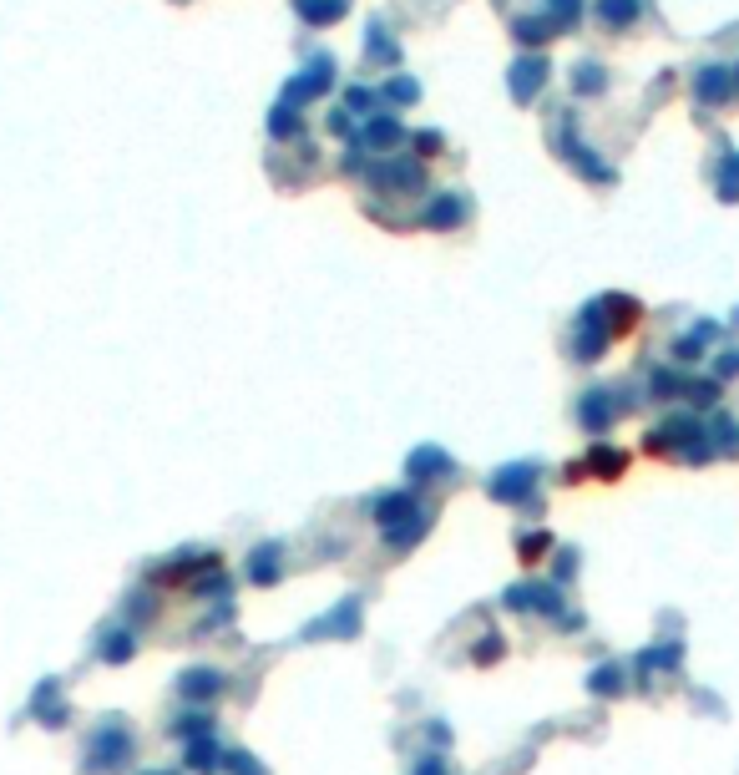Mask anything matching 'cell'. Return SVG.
Segmentation results:
<instances>
[{
  "instance_id": "cell-1",
  "label": "cell",
  "mask_w": 739,
  "mask_h": 775,
  "mask_svg": "<svg viewBox=\"0 0 739 775\" xmlns=\"http://www.w3.org/2000/svg\"><path fill=\"white\" fill-rule=\"evenodd\" d=\"M638 451L648 461H679V467H709L714 456V441H709V416H694V411H679L659 426H648Z\"/></svg>"
},
{
  "instance_id": "cell-2",
  "label": "cell",
  "mask_w": 739,
  "mask_h": 775,
  "mask_svg": "<svg viewBox=\"0 0 739 775\" xmlns=\"http://www.w3.org/2000/svg\"><path fill=\"white\" fill-rule=\"evenodd\" d=\"M137 760V735L122 715H102L81 740V775H127Z\"/></svg>"
},
{
  "instance_id": "cell-3",
  "label": "cell",
  "mask_w": 739,
  "mask_h": 775,
  "mask_svg": "<svg viewBox=\"0 0 739 775\" xmlns=\"http://www.w3.org/2000/svg\"><path fill=\"white\" fill-rule=\"evenodd\" d=\"M633 406H638V396L628 391V385H593V391H583L578 401H572V421H578L583 436L603 441L618 426V416L633 411Z\"/></svg>"
},
{
  "instance_id": "cell-4",
  "label": "cell",
  "mask_w": 739,
  "mask_h": 775,
  "mask_svg": "<svg viewBox=\"0 0 739 775\" xmlns=\"http://www.w3.org/2000/svg\"><path fill=\"white\" fill-rule=\"evenodd\" d=\"M542 467L537 461H507L486 477V497L497 507H522V512H537L542 517Z\"/></svg>"
},
{
  "instance_id": "cell-5",
  "label": "cell",
  "mask_w": 739,
  "mask_h": 775,
  "mask_svg": "<svg viewBox=\"0 0 739 775\" xmlns=\"http://www.w3.org/2000/svg\"><path fill=\"white\" fill-rule=\"evenodd\" d=\"M365 634V593H345L335 598V608H324L319 618H309V624L299 629L304 644H319V639H335V644H350Z\"/></svg>"
},
{
  "instance_id": "cell-6",
  "label": "cell",
  "mask_w": 739,
  "mask_h": 775,
  "mask_svg": "<svg viewBox=\"0 0 739 775\" xmlns=\"http://www.w3.org/2000/svg\"><path fill=\"white\" fill-rule=\"evenodd\" d=\"M613 345H618V340H613V330H608V320H603V304L588 299L578 315H572V340H567L572 360H578V365H598Z\"/></svg>"
},
{
  "instance_id": "cell-7",
  "label": "cell",
  "mask_w": 739,
  "mask_h": 775,
  "mask_svg": "<svg viewBox=\"0 0 739 775\" xmlns=\"http://www.w3.org/2000/svg\"><path fill=\"white\" fill-rule=\"evenodd\" d=\"M365 188H375L380 198H421L426 193V163L416 158H380L365 168Z\"/></svg>"
},
{
  "instance_id": "cell-8",
  "label": "cell",
  "mask_w": 739,
  "mask_h": 775,
  "mask_svg": "<svg viewBox=\"0 0 739 775\" xmlns=\"http://www.w3.org/2000/svg\"><path fill=\"white\" fill-rule=\"evenodd\" d=\"M502 608L507 613H537L547 618V624H557V618L567 613V588H557L552 578H522L502 593Z\"/></svg>"
},
{
  "instance_id": "cell-9",
  "label": "cell",
  "mask_w": 739,
  "mask_h": 775,
  "mask_svg": "<svg viewBox=\"0 0 739 775\" xmlns=\"http://www.w3.org/2000/svg\"><path fill=\"white\" fill-rule=\"evenodd\" d=\"M552 147H557V158H562L567 168H578V173H583L588 183H598V188H608V183L618 178V173H613V163H603L598 152H593V147L578 137V122H572V117H562V122H557V137H552Z\"/></svg>"
},
{
  "instance_id": "cell-10",
  "label": "cell",
  "mask_w": 739,
  "mask_h": 775,
  "mask_svg": "<svg viewBox=\"0 0 739 775\" xmlns=\"http://www.w3.org/2000/svg\"><path fill=\"white\" fill-rule=\"evenodd\" d=\"M441 482H456V456L436 441L416 446L405 456V487L410 492H426V487H441Z\"/></svg>"
},
{
  "instance_id": "cell-11",
  "label": "cell",
  "mask_w": 739,
  "mask_h": 775,
  "mask_svg": "<svg viewBox=\"0 0 739 775\" xmlns=\"http://www.w3.org/2000/svg\"><path fill=\"white\" fill-rule=\"evenodd\" d=\"M173 689H178V700H183V705H193V710H213L223 694H228V669H218V664H188V669L173 679Z\"/></svg>"
},
{
  "instance_id": "cell-12",
  "label": "cell",
  "mask_w": 739,
  "mask_h": 775,
  "mask_svg": "<svg viewBox=\"0 0 739 775\" xmlns=\"http://www.w3.org/2000/svg\"><path fill=\"white\" fill-rule=\"evenodd\" d=\"M289 573V548L279 537H264L249 548V558H243V583L249 588H279Z\"/></svg>"
},
{
  "instance_id": "cell-13",
  "label": "cell",
  "mask_w": 739,
  "mask_h": 775,
  "mask_svg": "<svg viewBox=\"0 0 739 775\" xmlns=\"http://www.w3.org/2000/svg\"><path fill=\"white\" fill-rule=\"evenodd\" d=\"M330 87H335V61H330V56H314L304 71H294V76H289V87H284V97H279V102L299 112L304 102L330 97Z\"/></svg>"
},
{
  "instance_id": "cell-14",
  "label": "cell",
  "mask_w": 739,
  "mask_h": 775,
  "mask_svg": "<svg viewBox=\"0 0 739 775\" xmlns=\"http://www.w3.org/2000/svg\"><path fill=\"white\" fill-rule=\"evenodd\" d=\"M679 664H684V639H653L648 649L633 654L628 674L633 684H653V674H679Z\"/></svg>"
},
{
  "instance_id": "cell-15",
  "label": "cell",
  "mask_w": 739,
  "mask_h": 775,
  "mask_svg": "<svg viewBox=\"0 0 739 775\" xmlns=\"http://www.w3.org/2000/svg\"><path fill=\"white\" fill-rule=\"evenodd\" d=\"M421 507H426V502H421V492H410L405 482L365 497V512H370V522H375L380 532H385V527H395V522H405L410 512H421Z\"/></svg>"
},
{
  "instance_id": "cell-16",
  "label": "cell",
  "mask_w": 739,
  "mask_h": 775,
  "mask_svg": "<svg viewBox=\"0 0 739 775\" xmlns=\"http://www.w3.org/2000/svg\"><path fill=\"white\" fill-rule=\"evenodd\" d=\"M31 720L41 730H66L71 725V700H66V689L56 674H46L36 689H31Z\"/></svg>"
},
{
  "instance_id": "cell-17",
  "label": "cell",
  "mask_w": 739,
  "mask_h": 775,
  "mask_svg": "<svg viewBox=\"0 0 739 775\" xmlns=\"http://www.w3.org/2000/svg\"><path fill=\"white\" fill-rule=\"evenodd\" d=\"M431 527H436V507H421V512H410L405 522L385 527V532H380V548L395 553V558H405V553H416L421 542L431 537Z\"/></svg>"
},
{
  "instance_id": "cell-18",
  "label": "cell",
  "mask_w": 739,
  "mask_h": 775,
  "mask_svg": "<svg viewBox=\"0 0 739 775\" xmlns=\"http://www.w3.org/2000/svg\"><path fill=\"white\" fill-rule=\"evenodd\" d=\"M583 467H588V482L613 487V482H623V477H628L633 456H628L623 446H613V441H593V446L583 451Z\"/></svg>"
},
{
  "instance_id": "cell-19",
  "label": "cell",
  "mask_w": 739,
  "mask_h": 775,
  "mask_svg": "<svg viewBox=\"0 0 739 775\" xmlns=\"http://www.w3.org/2000/svg\"><path fill=\"white\" fill-rule=\"evenodd\" d=\"M547 56H522V61H512V71H507V92H512V102L517 107H527V102H537L542 97V87H547Z\"/></svg>"
},
{
  "instance_id": "cell-20",
  "label": "cell",
  "mask_w": 739,
  "mask_h": 775,
  "mask_svg": "<svg viewBox=\"0 0 739 775\" xmlns=\"http://www.w3.org/2000/svg\"><path fill=\"white\" fill-rule=\"evenodd\" d=\"M471 218V198L466 193H431L426 213H421V228H436V234H451V228H461Z\"/></svg>"
},
{
  "instance_id": "cell-21",
  "label": "cell",
  "mask_w": 739,
  "mask_h": 775,
  "mask_svg": "<svg viewBox=\"0 0 739 775\" xmlns=\"http://www.w3.org/2000/svg\"><path fill=\"white\" fill-rule=\"evenodd\" d=\"M694 102H699V107H724V102H734V66H719V61L699 66V71H694Z\"/></svg>"
},
{
  "instance_id": "cell-22",
  "label": "cell",
  "mask_w": 739,
  "mask_h": 775,
  "mask_svg": "<svg viewBox=\"0 0 739 775\" xmlns=\"http://www.w3.org/2000/svg\"><path fill=\"white\" fill-rule=\"evenodd\" d=\"M714 340H719V325H714V320H694V325H689V330L669 345V355H674V365H679V370H689V365H699V360L709 355V345H714Z\"/></svg>"
},
{
  "instance_id": "cell-23",
  "label": "cell",
  "mask_w": 739,
  "mask_h": 775,
  "mask_svg": "<svg viewBox=\"0 0 739 775\" xmlns=\"http://www.w3.org/2000/svg\"><path fill=\"white\" fill-rule=\"evenodd\" d=\"M588 694L593 700H623V694L633 689V674H628V664H618V659H603V664H593L588 669Z\"/></svg>"
},
{
  "instance_id": "cell-24",
  "label": "cell",
  "mask_w": 739,
  "mask_h": 775,
  "mask_svg": "<svg viewBox=\"0 0 739 775\" xmlns=\"http://www.w3.org/2000/svg\"><path fill=\"white\" fill-rule=\"evenodd\" d=\"M137 649H142V639H137L132 624H112V629L97 639V659H102L107 669H127V664L137 659Z\"/></svg>"
},
{
  "instance_id": "cell-25",
  "label": "cell",
  "mask_w": 739,
  "mask_h": 775,
  "mask_svg": "<svg viewBox=\"0 0 739 775\" xmlns=\"http://www.w3.org/2000/svg\"><path fill=\"white\" fill-rule=\"evenodd\" d=\"M360 147H370V152H390V147H405L410 142V132L400 127V117H390V112H370V122L360 127V137H355Z\"/></svg>"
},
{
  "instance_id": "cell-26",
  "label": "cell",
  "mask_w": 739,
  "mask_h": 775,
  "mask_svg": "<svg viewBox=\"0 0 739 775\" xmlns=\"http://www.w3.org/2000/svg\"><path fill=\"white\" fill-rule=\"evenodd\" d=\"M598 304H603V320H608L613 340H628L638 330V320H643V304L633 294H598Z\"/></svg>"
},
{
  "instance_id": "cell-27",
  "label": "cell",
  "mask_w": 739,
  "mask_h": 775,
  "mask_svg": "<svg viewBox=\"0 0 739 775\" xmlns=\"http://www.w3.org/2000/svg\"><path fill=\"white\" fill-rule=\"evenodd\" d=\"M223 760H228V750L218 745V735H208V740H188V745H183V775H218Z\"/></svg>"
},
{
  "instance_id": "cell-28",
  "label": "cell",
  "mask_w": 739,
  "mask_h": 775,
  "mask_svg": "<svg viewBox=\"0 0 739 775\" xmlns=\"http://www.w3.org/2000/svg\"><path fill=\"white\" fill-rule=\"evenodd\" d=\"M694 416H709V411H719V401H724V385L714 380V375H684V396H679Z\"/></svg>"
},
{
  "instance_id": "cell-29",
  "label": "cell",
  "mask_w": 739,
  "mask_h": 775,
  "mask_svg": "<svg viewBox=\"0 0 739 775\" xmlns=\"http://www.w3.org/2000/svg\"><path fill=\"white\" fill-rule=\"evenodd\" d=\"M157 613H162V593L157 588H132L127 598H122V624H132V629H147V624H157Z\"/></svg>"
},
{
  "instance_id": "cell-30",
  "label": "cell",
  "mask_w": 739,
  "mask_h": 775,
  "mask_svg": "<svg viewBox=\"0 0 739 775\" xmlns=\"http://www.w3.org/2000/svg\"><path fill=\"white\" fill-rule=\"evenodd\" d=\"M168 735L178 740V745H188V740H208V735H218V715L213 710H183V715H173L168 720Z\"/></svg>"
},
{
  "instance_id": "cell-31",
  "label": "cell",
  "mask_w": 739,
  "mask_h": 775,
  "mask_svg": "<svg viewBox=\"0 0 739 775\" xmlns=\"http://www.w3.org/2000/svg\"><path fill=\"white\" fill-rule=\"evenodd\" d=\"M552 548H557V537H552L547 527L517 532V563H522V568H542V563L552 558Z\"/></svg>"
},
{
  "instance_id": "cell-32",
  "label": "cell",
  "mask_w": 739,
  "mask_h": 775,
  "mask_svg": "<svg viewBox=\"0 0 739 775\" xmlns=\"http://www.w3.org/2000/svg\"><path fill=\"white\" fill-rule=\"evenodd\" d=\"M679 396H684V370H679V365H653V370H648V401L669 406V401H679Z\"/></svg>"
},
{
  "instance_id": "cell-33",
  "label": "cell",
  "mask_w": 739,
  "mask_h": 775,
  "mask_svg": "<svg viewBox=\"0 0 739 775\" xmlns=\"http://www.w3.org/2000/svg\"><path fill=\"white\" fill-rule=\"evenodd\" d=\"M638 16H643V0H598V21L608 31H628L638 26Z\"/></svg>"
},
{
  "instance_id": "cell-34",
  "label": "cell",
  "mask_w": 739,
  "mask_h": 775,
  "mask_svg": "<svg viewBox=\"0 0 739 775\" xmlns=\"http://www.w3.org/2000/svg\"><path fill=\"white\" fill-rule=\"evenodd\" d=\"M542 16L552 21L557 36H567V31H578V21H583V0H542Z\"/></svg>"
},
{
  "instance_id": "cell-35",
  "label": "cell",
  "mask_w": 739,
  "mask_h": 775,
  "mask_svg": "<svg viewBox=\"0 0 739 775\" xmlns=\"http://www.w3.org/2000/svg\"><path fill=\"white\" fill-rule=\"evenodd\" d=\"M294 11L309 21V26H330L350 11V0H294Z\"/></svg>"
},
{
  "instance_id": "cell-36",
  "label": "cell",
  "mask_w": 739,
  "mask_h": 775,
  "mask_svg": "<svg viewBox=\"0 0 739 775\" xmlns=\"http://www.w3.org/2000/svg\"><path fill=\"white\" fill-rule=\"evenodd\" d=\"M714 193H719V203H739V152H724V158H719Z\"/></svg>"
},
{
  "instance_id": "cell-37",
  "label": "cell",
  "mask_w": 739,
  "mask_h": 775,
  "mask_svg": "<svg viewBox=\"0 0 739 775\" xmlns=\"http://www.w3.org/2000/svg\"><path fill=\"white\" fill-rule=\"evenodd\" d=\"M233 613H238V603H233V598H223V603L203 608V618H198V624H193V639H208V634H223V629L233 624Z\"/></svg>"
},
{
  "instance_id": "cell-38",
  "label": "cell",
  "mask_w": 739,
  "mask_h": 775,
  "mask_svg": "<svg viewBox=\"0 0 739 775\" xmlns=\"http://www.w3.org/2000/svg\"><path fill=\"white\" fill-rule=\"evenodd\" d=\"M512 36H517L522 46H542V41H552L557 31H552V21L537 11V16H517V21H512Z\"/></svg>"
},
{
  "instance_id": "cell-39",
  "label": "cell",
  "mask_w": 739,
  "mask_h": 775,
  "mask_svg": "<svg viewBox=\"0 0 739 775\" xmlns=\"http://www.w3.org/2000/svg\"><path fill=\"white\" fill-rule=\"evenodd\" d=\"M502 659H507V639H502L497 629L481 634V639L471 644V664H476V669H491V664H502Z\"/></svg>"
},
{
  "instance_id": "cell-40",
  "label": "cell",
  "mask_w": 739,
  "mask_h": 775,
  "mask_svg": "<svg viewBox=\"0 0 739 775\" xmlns=\"http://www.w3.org/2000/svg\"><path fill=\"white\" fill-rule=\"evenodd\" d=\"M603 87H608V71L598 61H583L578 71H572V92L578 97H603Z\"/></svg>"
},
{
  "instance_id": "cell-41",
  "label": "cell",
  "mask_w": 739,
  "mask_h": 775,
  "mask_svg": "<svg viewBox=\"0 0 739 775\" xmlns=\"http://www.w3.org/2000/svg\"><path fill=\"white\" fill-rule=\"evenodd\" d=\"M709 441H714V456H739V421L714 416L709 421Z\"/></svg>"
},
{
  "instance_id": "cell-42",
  "label": "cell",
  "mask_w": 739,
  "mask_h": 775,
  "mask_svg": "<svg viewBox=\"0 0 739 775\" xmlns=\"http://www.w3.org/2000/svg\"><path fill=\"white\" fill-rule=\"evenodd\" d=\"M410 152H416V163H436L441 158V152H446V137L441 132H410Z\"/></svg>"
},
{
  "instance_id": "cell-43",
  "label": "cell",
  "mask_w": 739,
  "mask_h": 775,
  "mask_svg": "<svg viewBox=\"0 0 739 775\" xmlns=\"http://www.w3.org/2000/svg\"><path fill=\"white\" fill-rule=\"evenodd\" d=\"M578 568H583L578 563V548H552V583L557 588H567L572 578H578Z\"/></svg>"
},
{
  "instance_id": "cell-44",
  "label": "cell",
  "mask_w": 739,
  "mask_h": 775,
  "mask_svg": "<svg viewBox=\"0 0 739 775\" xmlns=\"http://www.w3.org/2000/svg\"><path fill=\"white\" fill-rule=\"evenodd\" d=\"M299 132H304V122H299V112L279 102V107L269 112V137H279V142H284V137H299Z\"/></svg>"
},
{
  "instance_id": "cell-45",
  "label": "cell",
  "mask_w": 739,
  "mask_h": 775,
  "mask_svg": "<svg viewBox=\"0 0 739 775\" xmlns=\"http://www.w3.org/2000/svg\"><path fill=\"white\" fill-rule=\"evenodd\" d=\"M365 56H370V61H380V66H395V61H400V51H395V41H390V36H385L380 26H375V31L365 36Z\"/></svg>"
},
{
  "instance_id": "cell-46",
  "label": "cell",
  "mask_w": 739,
  "mask_h": 775,
  "mask_svg": "<svg viewBox=\"0 0 739 775\" xmlns=\"http://www.w3.org/2000/svg\"><path fill=\"white\" fill-rule=\"evenodd\" d=\"M385 97H390L395 107H410V102H421V82H416V76H390Z\"/></svg>"
},
{
  "instance_id": "cell-47",
  "label": "cell",
  "mask_w": 739,
  "mask_h": 775,
  "mask_svg": "<svg viewBox=\"0 0 739 775\" xmlns=\"http://www.w3.org/2000/svg\"><path fill=\"white\" fill-rule=\"evenodd\" d=\"M223 770H228V775H269V765H264L259 755H249V750H228Z\"/></svg>"
},
{
  "instance_id": "cell-48",
  "label": "cell",
  "mask_w": 739,
  "mask_h": 775,
  "mask_svg": "<svg viewBox=\"0 0 739 775\" xmlns=\"http://www.w3.org/2000/svg\"><path fill=\"white\" fill-rule=\"evenodd\" d=\"M375 102H380V92H375V87H365V82L345 92V112H350V117H370V107H375Z\"/></svg>"
},
{
  "instance_id": "cell-49",
  "label": "cell",
  "mask_w": 739,
  "mask_h": 775,
  "mask_svg": "<svg viewBox=\"0 0 739 775\" xmlns=\"http://www.w3.org/2000/svg\"><path fill=\"white\" fill-rule=\"evenodd\" d=\"M410 775H451V760L441 750H426V755L410 760Z\"/></svg>"
},
{
  "instance_id": "cell-50",
  "label": "cell",
  "mask_w": 739,
  "mask_h": 775,
  "mask_svg": "<svg viewBox=\"0 0 739 775\" xmlns=\"http://www.w3.org/2000/svg\"><path fill=\"white\" fill-rule=\"evenodd\" d=\"M588 482V467H583V456H572L557 467V487H583Z\"/></svg>"
},
{
  "instance_id": "cell-51",
  "label": "cell",
  "mask_w": 739,
  "mask_h": 775,
  "mask_svg": "<svg viewBox=\"0 0 739 775\" xmlns=\"http://www.w3.org/2000/svg\"><path fill=\"white\" fill-rule=\"evenodd\" d=\"M739 375V345H729V350H719V360H714V380L724 385V380H734Z\"/></svg>"
},
{
  "instance_id": "cell-52",
  "label": "cell",
  "mask_w": 739,
  "mask_h": 775,
  "mask_svg": "<svg viewBox=\"0 0 739 775\" xmlns=\"http://www.w3.org/2000/svg\"><path fill=\"white\" fill-rule=\"evenodd\" d=\"M426 740H431V750H441V755H446L456 735H451V725H446V720H426Z\"/></svg>"
},
{
  "instance_id": "cell-53",
  "label": "cell",
  "mask_w": 739,
  "mask_h": 775,
  "mask_svg": "<svg viewBox=\"0 0 739 775\" xmlns=\"http://www.w3.org/2000/svg\"><path fill=\"white\" fill-rule=\"evenodd\" d=\"M552 629H562V634H583V629H588V618H583L578 608H567V613L557 618V624H552Z\"/></svg>"
},
{
  "instance_id": "cell-54",
  "label": "cell",
  "mask_w": 739,
  "mask_h": 775,
  "mask_svg": "<svg viewBox=\"0 0 739 775\" xmlns=\"http://www.w3.org/2000/svg\"><path fill=\"white\" fill-rule=\"evenodd\" d=\"M324 127H330L335 137H350V142H355V122H350V112H330V122H324Z\"/></svg>"
},
{
  "instance_id": "cell-55",
  "label": "cell",
  "mask_w": 739,
  "mask_h": 775,
  "mask_svg": "<svg viewBox=\"0 0 739 775\" xmlns=\"http://www.w3.org/2000/svg\"><path fill=\"white\" fill-rule=\"evenodd\" d=\"M137 775H183V770H168V765H147V770H137Z\"/></svg>"
},
{
  "instance_id": "cell-56",
  "label": "cell",
  "mask_w": 739,
  "mask_h": 775,
  "mask_svg": "<svg viewBox=\"0 0 739 775\" xmlns=\"http://www.w3.org/2000/svg\"><path fill=\"white\" fill-rule=\"evenodd\" d=\"M734 97H739V66H734Z\"/></svg>"
}]
</instances>
